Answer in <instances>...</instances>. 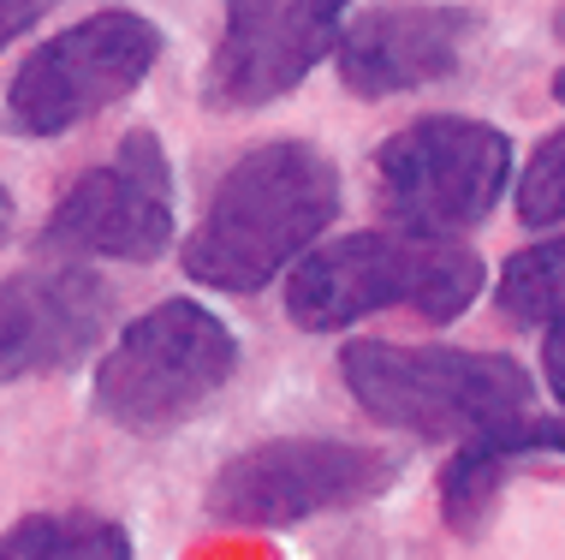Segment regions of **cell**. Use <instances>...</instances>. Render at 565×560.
<instances>
[{"mask_svg":"<svg viewBox=\"0 0 565 560\" xmlns=\"http://www.w3.org/2000/svg\"><path fill=\"white\" fill-rule=\"evenodd\" d=\"M340 215V173L316 144L274 138L221 173L185 239V275L209 293H263Z\"/></svg>","mask_w":565,"mask_h":560,"instance_id":"6da1fadb","label":"cell"},{"mask_svg":"<svg viewBox=\"0 0 565 560\" xmlns=\"http://www.w3.org/2000/svg\"><path fill=\"white\" fill-rule=\"evenodd\" d=\"M488 268L452 233L375 226L333 245H310L286 275V316L303 335H340L381 310H411L423 323H458L482 298Z\"/></svg>","mask_w":565,"mask_h":560,"instance_id":"7a4b0ae2","label":"cell"},{"mask_svg":"<svg viewBox=\"0 0 565 560\" xmlns=\"http://www.w3.org/2000/svg\"><path fill=\"white\" fill-rule=\"evenodd\" d=\"M340 382L381 430L417 442H465L530 405V370L507 352H470V346L345 340Z\"/></svg>","mask_w":565,"mask_h":560,"instance_id":"3957f363","label":"cell"},{"mask_svg":"<svg viewBox=\"0 0 565 560\" xmlns=\"http://www.w3.org/2000/svg\"><path fill=\"white\" fill-rule=\"evenodd\" d=\"M238 370V340L209 305L167 298L119 328L96 364V412L131 435H167L196 418Z\"/></svg>","mask_w":565,"mask_h":560,"instance_id":"277c9868","label":"cell"},{"mask_svg":"<svg viewBox=\"0 0 565 560\" xmlns=\"http://www.w3.org/2000/svg\"><path fill=\"white\" fill-rule=\"evenodd\" d=\"M512 186V144L500 126L465 114H429L375 149V191L399 226L470 233Z\"/></svg>","mask_w":565,"mask_h":560,"instance_id":"5b68a950","label":"cell"},{"mask_svg":"<svg viewBox=\"0 0 565 560\" xmlns=\"http://www.w3.org/2000/svg\"><path fill=\"white\" fill-rule=\"evenodd\" d=\"M156 60H161V24H149L143 12L126 7L89 12L19 66V78L7 84L0 126L19 131V138H60V131L96 119L102 108L126 102L149 78Z\"/></svg>","mask_w":565,"mask_h":560,"instance_id":"8992f818","label":"cell"},{"mask_svg":"<svg viewBox=\"0 0 565 560\" xmlns=\"http://www.w3.org/2000/svg\"><path fill=\"white\" fill-rule=\"evenodd\" d=\"M399 477L393 453L370 442H340V435H280V442L244 447L226 459L215 483H209L203 507L221 525H244V531H280V525H303L316 513H340L375 501L387 483Z\"/></svg>","mask_w":565,"mask_h":560,"instance_id":"52a82bcc","label":"cell"},{"mask_svg":"<svg viewBox=\"0 0 565 560\" xmlns=\"http://www.w3.org/2000/svg\"><path fill=\"white\" fill-rule=\"evenodd\" d=\"M42 245L66 256H114V263H149L173 245V168L149 131H131L114 161L78 173L60 191Z\"/></svg>","mask_w":565,"mask_h":560,"instance_id":"ba28073f","label":"cell"},{"mask_svg":"<svg viewBox=\"0 0 565 560\" xmlns=\"http://www.w3.org/2000/svg\"><path fill=\"white\" fill-rule=\"evenodd\" d=\"M351 0H226L221 42L203 72V102L244 114L280 102L333 54Z\"/></svg>","mask_w":565,"mask_h":560,"instance_id":"9c48e42d","label":"cell"},{"mask_svg":"<svg viewBox=\"0 0 565 560\" xmlns=\"http://www.w3.org/2000/svg\"><path fill=\"white\" fill-rule=\"evenodd\" d=\"M114 323V293L78 263H36L0 281V382L72 370Z\"/></svg>","mask_w":565,"mask_h":560,"instance_id":"30bf717a","label":"cell"},{"mask_svg":"<svg viewBox=\"0 0 565 560\" xmlns=\"http://www.w3.org/2000/svg\"><path fill=\"white\" fill-rule=\"evenodd\" d=\"M470 42V12L465 7H435V0H393L370 7L340 24L333 66L340 84L363 102L405 96V89L440 84L458 72Z\"/></svg>","mask_w":565,"mask_h":560,"instance_id":"8fae6325","label":"cell"},{"mask_svg":"<svg viewBox=\"0 0 565 560\" xmlns=\"http://www.w3.org/2000/svg\"><path fill=\"white\" fill-rule=\"evenodd\" d=\"M452 465L440 472V513L458 537H477L488 507L500 501V477L530 453H565V418H500L488 430L452 442Z\"/></svg>","mask_w":565,"mask_h":560,"instance_id":"7c38bea8","label":"cell"},{"mask_svg":"<svg viewBox=\"0 0 565 560\" xmlns=\"http://www.w3.org/2000/svg\"><path fill=\"white\" fill-rule=\"evenodd\" d=\"M0 560H131V537L102 513H30L0 537Z\"/></svg>","mask_w":565,"mask_h":560,"instance_id":"4fadbf2b","label":"cell"},{"mask_svg":"<svg viewBox=\"0 0 565 560\" xmlns=\"http://www.w3.org/2000/svg\"><path fill=\"white\" fill-rule=\"evenodd\" d=\"M494 305L518 328H542V335L565 328V233L507 256V268L494 281Z\"/></svg>","mask_w":565,"mask_h":560,"instance_id":"5bb4252c","label":"cell"},{"mask_svg":"<svg viewBox=\"0 0 565 560\" xmlns=\"http://www.w3.org/2000/svg\"><path fill=\"white\" fill-rule=\"evenodd\" d=\"M518 215L524 226H565V131L542 138L530 168L518 173Z\"/></svg>","mask_w":565,"mask_h":560,"instance_id":"9a60e30c","label":"cell"},{"mask_svg":"<svg viewBox=\"0 0 565 560\" xmlns=\"http://www.w3.org/2000/svg\"><path fill=\"white\" fill-rule=\"evenodd\" d=\"M42 12H49V0H0V49H7V42H19L24 30L42 19Z\"/></svg>","mask_w":565,"mask_h":560,"instance_id":"2e32d148","label":"cell"},{"mask_svg":"<svg viewBox=\"0 0 565 560\" xmlns=\"http://www.w3.org/2000/svg\"><path fill=\"white\" fill-rule=\"evenodd\" d=\"M542 376H547V393L565 405V328H547V340H542Z\"/></svg>","mask_w":565,"mask_h":560,"instance_id":"e0dca14e","label":"cell"},{"mask_svg":"<svg viewBox=\"0 0 565 560\" xmlns=\"http://www.w3.org/2000/svg\"><path fill=\"white\" fill-rule=\"evenodd\" d=\"M7 226H12V197H7V186H0V239H7Z\"/></svg>","mask_w":565,"mask_h":560,"instance_id":"ac0fdd59","label":"cell"},{"mask_svg":"<svg viewBox=\"0 0 565 560\" xmlns=\"http://www.w3.org/2000/svg\"><path fill=\"white\" fill-rule=\"evenodd\" d=\"M554 96L565 102V66H559V78H554Z\"/></svg>","mask_w":565,"mask_h":560,"instance_id":"d6986e66","label":"cell"},{"mask_svg":"<svg viewBox=\"0 0 565 560\" xmlns=\"http://www.w3.org/2000/svg\"><path fill=\"white\" fill-rule=\"evenodd\" d=\"M559 36H565V19H559Z\"/></svg>","mask_w":565,"mask_h":560,"instance_id":"ffe728a7","label":"cell"},{"mask_svg":"<svg viewBox=\"0 0 565 560\" xmlns=\"http://www.w3.org/2000/svg\"><path fill=\"white\" fill-rule=\"evenodd\" d=\"M49 7H54V0H49Z\"/></svg>","mask_w":565,"mask_h":560,"instance_id":"44dd1931","label":"cell"}]
</instances>
